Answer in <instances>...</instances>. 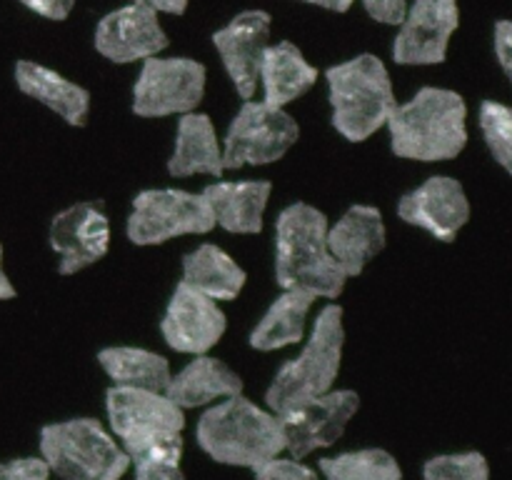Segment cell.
<instances>
[{
	"label": "cell",
	"instance_id": "24",
	"mask_svg": "<svg viewBox=\"0 0 512 480\" xmlns=\"http://www.w3.org/2000/svg\"><path fill=\"white\" fill-rule=\"evenodd\" d=\"M248 273L213 243H203L183 258V283L213 300H235Z\"/></svg>",
	"mask_w": 512,
	"mask_h": 480
},
{
	"label": "cell",
	"instance_id": "14",
	"mask_svg": "<svg viewBox=\"0 0 512 480\" xmlns=\"http://www.w3.org/2000/svg\"><path fill=\"white\" fill-rule=\"evenodd\" d=\"M398 215L408 225L428 230L443 243H453L470 220V200L460 180L433 175L400 198Z\"/></svg>",
	"mask_w": 512,
	"mask_h": 480
},
{
	"label": "cell",
	"instance_id": "20",
	"mask_svg": "<svg viewBox=\"0 0 512 480\" xmlns=\"http://www.w3.org/2000/svg\"><path fill=\"white\" fill-rule=\"evenodd\" d=\"M273 185L268 180H240V183H213L203 190L215 225L228 233L253 235L263 230V215L268 208Z\"/></svg>",
	"mask_w": 512,
	"mask_h": 480
},
{
	"label": "cell",
	"instance_id": "3",
	"mask_svg": "<svg viewBox=\"0 0 512 480\" xmlns=\"http://www.w3.org/2000/svg\"><path fill=\"white\" fill-rule=\"evenodd\" d=\"M195 438L215 463L240 468H258L288 445L280 415L258 408L243 393L210 408L198 420Z\"/></svg>",
	"mask_w": 512,
	"mask_h": 480
},
{
	"label": "cell",
	"instance_id": "25",
	"mask_svg": "<svg viewBox=\"0 0 512 480\" xmlns=\"http://www.w3.org/2000/svg\"><path fill=\"white\" fill-rule=\"evenodd\" d=\"M318 295L303 288L283 290L278 300L268 308V313L260 318L255 330L250 333V345L255 350H278L285 345H295L305 335V320L313 308Z\"/></svg>",
	"mask_w": 512,
	"mask_h": 480
},
{
	"label": "cell",
	"instance_id": "28",
	"mask_svg": "<svg viewBox=\"0 0 512 480\" xmlns=\"http://www.w3.org/2000/svg\"><path fill=\"white\" fill-rule=\"evenodd\" d=\"M320 473L328 480H403L398 460L383 448L353 450L335 458H320Z\"/></svg>",
	"mask_w": 512,
	"mask_h": 480
},
{
	"label": "cell",
	"instance_id": "26",
	"mask_svg": "<svg viewBox=\"0 0 512 480\" xmlns=\"http://www.w3.org/2000/svg\"><path fill=\"white\" fill-rule=\"evenodd\" d=\"M98 363L108 373V378L123 388H145L165 393L170 375H173L170 363L163 355L145 348H128V345L103 348L98 353Z\"/></svg>",
	"mask_w": 512,
	"mask_h": 480
},
{
	"label": "cell",
	"instance_id": "4",
	"mask_svg": "<svg viewBox=\"0 0 512 480\" xmlns=\"http://www.w3.org/2000/svg\"><path fill=\"white\" fill-rule=\"evenodd\" d=\"M333 125L350 143H363L385 128L395 103L393 80L378 55L363 53L325 70Z\"/></svg>",
	"mask_w": 512,
	"mask_h": 480
},
{
	"label": "cell",
	"instance_id": "21",
	"mask_svg": "<svg viewBox=\"0 0 512 480\" xmlns=\"http://www.w3.org/2000/svg\"><path fill=\"white\" fill-rule=\"evenodd\" d=\"M243 393V380L230 365L210 355H195L180 373L170 375L165 395L180 408H200L215 398Z\"/></svg>",
	"mask_w": 512,
	"mask_h": 480
},
{
	"label": "cell",
	"instance_id": "7",
	"mask_svg": "<svg viewBox=\"0 0 512 480\" xmlns=\"http://www.w3.org/2000/svg\"><path fill=\"white\" fill-rule=\"evenodd\" d=\"M213 228L215 218L205 195L175 188L138 193L128 218V238L135 245H160L178 235H203Z\"/></svg>",
	"mask_w": 512,
	"mask_h": 480
},
{
	"label": "cell",
	"instance_id": "38",
	"mask_svg": "<svg viewBox=\"0 0 512 480\" xmlns=\"http://www.w3.org/2000/svg\"><path fill=\"white\" fill-rule=\"evenodd\" d=\"M303 3L320 5V8L335 10V13H345V10H350V5H353L355 0H303Z\"/></svg>",
	"mask_w": 512,
	"mask_h": 480
},
{
	"label": "cell",
	"instance_id": "31",
	"mask_svg": "<svg viewBox=\"0 0 512 480\" xmlns=\"http://www.w3.org/2000/svg\"><path fill=\"white\" fill-rule=\"evenodd\" d=\"M255 480H318L313 468L303 465L300 460H283V458H270L263 465L253 468Z\"/></svg>",
	"mask_w": 512,
	"mask_h": 480
},
{
	"label": "cell",
	"instance_id": "30",
	"mask_svg": "<svg viewBox=\"0 0 512 480\" xmlns=\"http://www.w3.org/2000/svg\"><path fill=\"white\" fill-rule=\"evenodd\" d=\"M425 480H490V463L478 450L435 455L423 465Z\"/></svg>",
	"mask_w": 512,
	"mask_h": 480
},
{
	"label": "cell",
	"instance_id": "34",
	"mask_svg": "<svg viewBox=\"0 0 512 480\" xmlns=\"http://www.w3.org/2000/svg\"><path fill=\"white\" fill-rule=\"evenodd\" d=\"M495 55L512 83V20H498L495 23Z\"/></svg>",
	"mask_w": 512,
	"mask_h": 480
},
{
	"label": "cell",
	"instance_id": "12",
	"mask_svg": "<svg viewBox=\"0 0 512 480\" xmlns=\"http://www.w3.org/2000/svg\"><path fill=\"white\" fill-rule=\"evenodd\" d=\"M105 410H108L110 428L123 440V448L150 435L180 433L185 428L183 408L160 390L113 385L105 393Z\"/></svg>",
	"mask_w": 512,
	"mask_h": 480
},
{
	"label": "cell",
	"instance_id": "1",
	"mask_svg": "<svg viewBox=\"0 0 512 480\" xmlns=\"http://www.w3.org/2000/svg\"><path fill=\"white\" fill-rule=\"evenodd\" d=\"M385 128L398 158L420 163L453 160L468 145V105L455 90L425 85L413 100L395 105Z\"/></svg>",
	"mask_w": 512,
	"mask_h": 480
},
{
	"label": "cell",
	"instance_id": "5",
	"mask_svg": "<svg viewBox=\"0 0 512 480\" xmlns=\"http://www.w3.org/2000/svg\"><path fill=\"white\" fill-rule=\"evenodd\" d=\"M343 345V308L330 303L315 318L313 333H310L303 353L298 358L288 360L275 373L273 383L265 393V403H268L270 413L285 415L298 408V405H303L305 400L330 393L340 373Z\"/></svg>",
	"mask_w": 512,
	"mask_h": 480
},
{
	"label": "cell",
	"instance_id": "11",
	"mask_svg": "<svg viewBox=\"0 0 512 480\" xmlns=\"http://www.w3.org/2000/svg\"><path fill=\"white\" fill-rule=\"evenodd\" d=\"M358 408L360 398L355 390H330L318 398L305 400L290 413L280 415L288 440L285 450H290L293 460H303L313 450L338 443Z\"/></svg>",
	"mask_w": 512,
	"mask_h": 480
},
{
	"label": "cell",
	"instance_id": "19",
	"mask_svg": "<svg viewBox=\"0 0 512 480\" xmlns=\"http://www.w3.org/2000/svg\"><path fill=\"white\" fill-rule=\"evenodd\" d=\"M15 85H18L20 93L38 100L45 108L55 110L68 125L80 128V125L88 123L90 93L83 85L60 75L58 70L35 63V60H18L15 63Z\"/></svg>",
	"mask_w": 512,
	"mask_h": 480
},
{
	"label": "cell",
	"instance_id": "8",
	"mask_svg": "<svg viewBox=\"0 0 512 480\" xmlns=\"http://www.w3.org/2000/svg\"><path fill=\"white\" fill-rule=\"evenodd\" d=\"M298 135V123L285 108H273L263 100H245L225 133V170L275 163L293 148Z\"/></svg>",
	"mask_w": 512,
	"mask_h": 480
},
{
	"label": "cell",
	"instance_id": "9",
	"mask_svg": "<svg viewBox=\"0 0 512 480\" xmlns=\"http://www.w3.org/2000/svg\"><path fill=\"white\" fill-rule=\"evenodd\" d=\"M208 70L193 58L143 60L133 88V113L140 118L193 113L205 95Z\"/></svg>",
	"mask_w": 512,
	"mask_h": 480
},
{
	"label": "cell",
	"instance_id": "17",
	"mask_svg": "<svg viewBox=\"0 0 512 480\" xmlns=\"http://www.w3.org/2000/svg\"><path fill=\"white\" fill-rule=\"evenodd\" d=\"M168 48V35L158 13L148 5L130 3L105 15L95 28V50L113 63L148 60Z\"/></svg>",
	"mask_w": 512,
	"mask_h": 480
},
{
	"label": "cell",
	"instance_id": "10",
	"mask_svg": "<svg viewBox=\"0 0 512 480\" xmlns=\"http://www.w3.org/2000/svg\"><path fill=\"white\" fill-rule=\"evenodd\" d=\"M460 25L458 0H413L400 33L395 35L393 58L398 65H438L448 58V45Z\"/></svg>",
	"mask_w": 512,
	"mask_h": 480
},
{
	"label": "cell",
	"instance_id": "22",
	"mask_svg": "<svg viewBox=\"0 0 512 480\" xmlns=\"http://www.w3.org/2000/svg\"><path fill=\"white\" fill-rule=\"evenodd\" d=\"M168 173L173 178H188V175L205 173L220 175L225 173L223 148L218 143L213 120L205 113H185L178 123L175 135V150L168 160Z\"/></svg>",
	"mask_w": 512,
	"mask_h": 480
},
{
	"label": "cell",
	"instance_id": "6",
	"mask_svg": "<svg viewBox=\"0 0 512 480\" xmlns=\"http://www.w3.org/2000/svg\"><path fill=\"white\" fill-rule=\"evenodd\" d=\"M40 455L60 480H120L130 455L93 418L43 425Z\"/></svg>",
	"mask_w": 512,
	"mask_h": 480
},
{
	"label": "cell",
	"instance_id": "35",
	"mask_svg": "<svg viewBox=\"0 0 512 480\" xmlns=\"http://www.w3.org/2000/svg\"><path fill=\"white\" fill-rule=\"evenodd\" d=\"M20 3L45 20H65L75 8V0H20Z\"/></svg>",
	"mask_w": 512,
	"mask_h": 480
},
{
	"label": "cell",
	"instance_id": "15",
	"mask_svg": "<svg viewBox=\"0 0 512 480\" xmlns=\"http://www.w3.org/2000/svg\"><path fill=\"white\" fill-rule=\"evenodd\" d=\"M50 248L60 258V275H73L105 258L110 248V223L100 203H75L60 210L50 223Z\"/></svg>",
	"mask_w": 512,
	"mask_h": 480
},
{
	"label": "cell",
	"instance_id": "32",
	"mask_svg": "<svg viewBox=\"0 0 512 480\" xmlns=\"http://www.w3.org/2000/svg\"><path fill=\"white\" fill-rule=\"evenodd\" d=\"M0 480H50V468L43 458H15L0 463Z\"/></svg>",
	"mask_w": 512,
	"mask_h": 480
},
{
	"label": "cell",
	"instance_id": "27",
	"mask_svg": "<svg viewBox=\"0 0 512 480\" xmlns=\"http://www.w3.org/2000/svg\"><path fill=\"white\" fill-rule=\"evenodd\" d=\"M135 465V480H185L180 458L183 438L180 433H158L125 448Z\"/></svg>",
	"mask_w": 512,
	"mask_h": 480
},
{
	"label": "cell",
	"instance_id": "36",
	"mask_svg": "<svg viewBox=\"0 0 512 480\" xmlns=\"http://www.w3.org/2000/svg\"><path fill=\"white\" fill-rule=\"evenodd\" d=\"M133 3L148 5L155 13H168V15H180L188 8V0H133Z\"/></svg>",
	"mask_w": 512,
	"mask_h": 480
},
{
	"label": "cell",
	"instance_id": "16",
	"mask_svg": "<svg viewBox=\"0 0 512 480\" xmlns=\"http://www.w3.org/2000/svg\"><path fill=\"white\" fill-rule=\"evenodd\" d=\"M213 45L240 98H253L255 88L260 85V65L270 45V13L265 10L238 13L213 35Z\"/></svg>",
	"mask_w": 512,
	"mask_h": 480
},
{
	"label": "cell",
	"instance_id": "23",
	"mask_svg": "<svg viewBox=\"0 0 512 480\" xmlns=\"http://www.w3.org/2000/svg\"><path fill=\"white\" fill-rule=\"evenodd\" d=\"M318 80V70L305 60L300 48L290 40L270 43L260 65V83H263V103L273 108H285L293 100L303 98Z\"/></svg>",
	"mask_w": 512,
	"mask_h": 480
},
{
	"label": "cell",
	"instance_id": "29",
	"mask_svg": "<svg viewBox=\"0 0 512 480\" xmlns=\"http://www.w3.org/2000/svg\"><path fill=\"white\" fill-rule=\"evenodd\" d=\"M480 130L490 153L512 175V105L498 100H483L480 105Z\"/></svg>",
	"mask_w": 512,
	"mask_h": 480
},
{
	"label": "cell",
	"instance_id": "33",
	"mask_svg": "<svg viewBox=\"0 0 512 480\" xmlns=\"http://www.w3.org/2000/svg\"><path fill=\"white\" fill-rule=\"evenodd\" d=\"M365 10L373 20L383 25H400L408 13V0H363Z\"/></svg>",
	"mask_w": 512,
	"mask_h": 480
},
{
	"label": "cell",
	"instance_id": "2",
	"mask_svg": "<svg viewBox=\"0 0 512 480\" xmlns=\"http://www.w3.org/2000/svg\"><path fill=\"white\" fill-rule=\"evenodd\" d=\"M328 218L308 203H293L275 223V283L303 288L335 300L345 288L343 273L328 248Z\"/></svg>",
	"mask_w": 512,
	"mask_h": 480
},
{
	"label": "cell",
	"instance_id": "18",
	"mask_svg": "<svg viewBox=\"0 0 512 480\" xmlns=\"http://www.w3.org/2000/svg\"><path fill=\"white\" fill-rule=\"evenodd\" d=\"M328 248L348 278H355L385 248L383 213L375 205H353L328 228Z\"/></svg>",
	"mask_w": 512,
	"mask_h": 480
},
{
	"label": "cell",
	"instance_id": "37",
	"mask_svg": "<svg viewBox=\"0 0 512 480\" xmlns=\"http://www.w3.org/2000/svg\"><path fill=\"white\" fill-rule=\"evenodd\" d=\"M15 298V285L3 270V245H0V300H13Z\"/></svg>",
	"mask_w": 512,
	"mask_h": 480
},
{
	"label": "cell",
	"instance_id": "13",
	"mask_svg": "<svg viewBox=\"0 0 512 480\" xmlns=\"http://www.w3.org/2000/svg\"><path fill=\"white\" fill-rule=\"evenodd\" d=\"M225 328H228V320L218 308V300L198 293L183 280L175 285L163 323H160V333L170 348L178 353L205 355L220 343Z\"/></svg>",
	"mask_w": 512,
	"mask_h": 480
}]
</instances>
